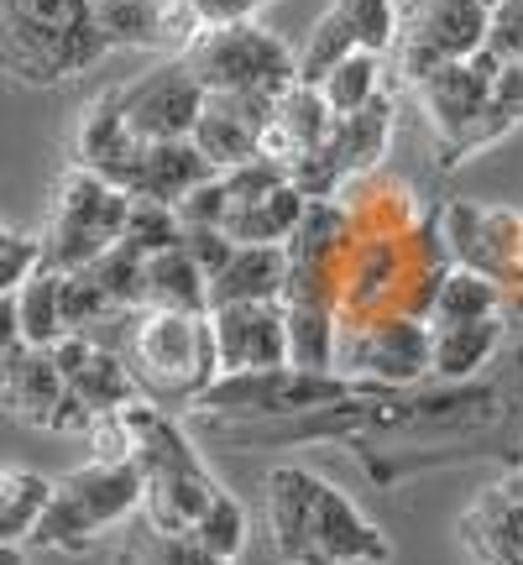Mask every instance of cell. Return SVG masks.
Instances as JSON below:
<instances>
[{"mask_svg":"<svg viewBox=\"0 0 523 565\" xmlns=\"http://www.w3.org/2000/svg\"><path fill=\"white\" fill-rule=\"evenodd\" d=\"M47 487L38 471H17V466H0V540L21 545L32 524H38L42 503H47Z\"/></svg>","mask_w":523,"mask_h":565,"instance_id":"obj_26","label":"cell"},{"mask_svg":"<svg viewBox=\"0 0 523 565\" xmlns=\"http://www.w3.org/2000/svg\"><path fill=\"white\" fill-rule=\"evenodd\" d=\"M314 471L303 466H278L267 477V529H273V545L288 565H314L309 555V503H314Z\"/></svg>","mask_w":523,"mask_h":565,"instance_id":"obj_16","label":"cell"},{"mask_svg":"<svg viewBox=\"0 0 523 565\" xmlns=\"http://www.w3.org/2000/svg\"><path fill=\"white\" fill-rule=\"evenodd\" d=\"M183 252H189V263L204 273V282L215 278L225 263H231V252H236V242L225 236V231H210V225H200V231H183Z\"/></svg>","mask_w":523,"mask_h":565,"instance_id":"obj_36","label":"cell"},{"mask_svg":"<svg viewBox=\"0 0 523 565\" xmlns=\"http://www.w3.org/2000/svg\"><path fill=\"white\" fill-rule=\"evenodd\" d=\"M0 565H26L21 545H11V540H0Z\"/></svg>","mask_w":523,"mask_h":565,"instance_id":"obj_39","label":"cell"},{"mask_svg":"<svg viewBox=\"0 0 523 565\" xmlns=\"http://www.w3.org/2000/svg\"><path fill=\"white\" fill-rule=\"evenodd\" d=\"M141 508V471L137 461H89L47 487L38 524L26 545L38 550H84L95 534L126 524Z\"/></svg>","mask_w":523,"mask_h":565,"instance_id":"obj_2","label":"cell"},{"mask_svg":"<svg viewBox=\"0 0 523 565\" xmlns=\"http://www.w3.org/2000/svg\"><path fill=\"white\" fill-rule=\"evenodd\" d=\"M487 53H498L503 63L523 58V0H498L492 21H487Z\"/></svg>","mask_w":523,"mask_h":565,"instance_id":"obj_35","label":"cell"},{"mask_svg":"<svg viewBox=\"0 0 523 565\" xmlns=\"http://www.w3.org/2000/svg\"><path fill=\"white\" fill-rule=\"evenodd\" d=\"M183 242V225L168 204H152V200H131L126 204V225H121V246L152 257V252H168V246Z\"/></svg>","mask_w":523,"mask_h":565,"instance_id":"obj_32","label":"cell"},{"mask_svg":"<svg viewBox=\"0 0 523 565\" xmlns=\"http://www.w3.org/2000/svg\"><path fill=\"white\" fill-rule=\"evenodd\" d=\"M131 356L137 372L162 393H183L200 398L215 383V341H210V315H173V309H152L147 320L131 330Z\"/></svg>","mask_w":523,"mask_h":565,"instance_id":"obj_7","label":"cell"},{"mask_svg":"<svg viewBox=\"0 0 523 565\" xmlns=\"http://www.w3.org/2000/svg\"><path fill=\"white\" fill-rule=\"evenodd\" d=\"M141 282H147V303L152 309H173V315H210V299H204V273L189 263L183 246H168V252H152L141 263Z\"/></svg>","mask_w":523,"mask_h":565,"instance_id":"obj_20","label":"cell"},{"mask_svg":"<svg viewBox=\"0 0 523 565\" xmlns=\"http://www.w3.org/2000/svg\"><path fill=\"white\" fill-rule=\"evenodd\" d=\"M126 204L131 200L121 189H110L84 168H68V179L58 183V200H53V215H47V236L38 242V267H53V273L89 267L100 252L121 242Z\"/></svg>","mask_w":523,"mask_h":565,"instance_id":"obj_5","label":"cell"},{"mask_svg":"<svg viewBox=\"0 0 523 565\" xmlns=\"http://www.w3.org/2000/svg\"><path fill=\"white\" fill-rule=\"evenodd\" d=\"M204 89L189 74V63L173 58L152 68L147 79L121 89V126L131 141H183L200 121Z\"/></svg>","mask_w":523,"mask_h":565,"instance_id":"obj_9","label":"cell"},{"mask_svg":"<svg viewBox=\"0 0 523 565\" xmlns=\"http://www.w3.org/2000/svg\"><path fill=\"white\" fill-rule=\"evenodd\" d=\"M189 141H194V152H200L215 173H231V168H242V162L257 158V126H246L242 116L225 110L215 95H204L200 121H194Z\"/></svg>","mask_w":523,"mask_h":565,"instance_id":"obj_19","label":"cell"},{"mask_svg":"<svg viewBox=\"0 0 523 565\" xmlns=\"http://www.w3.org/2000/svg\"><path fill=\"white\" fill-rule=\"evenodd\" d=\"M6 242H11V231H6V225H0V246H6Z\"/></svg>","mask_w":523,"mask_h":565,"instance_id":"obj_40","label":"cell"},{"mask_svg":"<svg viewBox=\"0 0 523 565\" xmlns=\"http://www.w3.org/2000/svg\"><path fill=\"white\" fill-rule=\"evenodd\" d=\"M429 362V335L419 324H383L372 341H366V372L377 377H393V383H408L414 372H424Z\"/></svg>","mask_w":523,"mask_h":565,"instance_id":"obj_24","label":"cell"},{"mask_svg":"<svg viewBox=\"0 0 523 565\" xmlns=\"http://www.w3.org/2000/svg\"><path fill=\"white\" fill-rule=\"evenodd\" d=\"M105 47L89 0H0V68L21 84H63Z\"/></svg>","mask_w":523,"mask_h":565,"instance_id":"obj_1","label":"cell"},{"mask_svg":"<svg viewBox=\"0 0 523 565\" xmlns=\"http://www.w3.org/2000/svg\"><path fill=\"white\" fill-rule=\"evenodd\" d=\"M461 534L477 565H523V477L487 487L477 508L466 513Z\"/></svg>","mask_w":523,"mask_h":565,"instance_id":"obj_14","label":"cell"},{"mask_svg":"<svg viewBox=\"0 0 523 565\" xmlns=\"http://www.w3.org/2000/svg\"><path fill=\"white\" fill-rule=\"evenodd\" d=\"M492 303H498V288L482 278H445L435 288V309H440V324H466V320H492Z\"/></svg>","mask_w":523,"mask_h":565,"instance_id":"obj_34","label":"cell"},{"mask_svg":"<svg viewBox=\"0 0 523 565\" xmlns=\"http://www.w3.org/2000/svg\"><path fill=\"white\" fill-rule=\"evenodd\" d=\"M314 89H320V100H324L330 116H351V110H362L366 100H377V95H383V58L356 47V53H345V58L335 63Z\"/></svg>","mask_w":523,"mask_h":565,"instance_id":"obj_22","label":"cell"},{"mask_svg":"<svg viewBox=\"0 0 523 565\" xmlns=\"http://www.w3.org/2000/svg\"><path fill=\"white\" fill-rule=\"evenodd\" d=\"M105 47H141V53H183L200 38V17L189 0H89Z\"/></svg>","mask_w":523,"mask_h":565,"instance_id":"obj_10","label":"cell"},{"mask_svg":"<svg viewBox=\"0 0 523 565\" xmlns=\"http://www.w3.org/2000/svg\"><path fill=\"white\" fill-rule=\"evenodd\" d=\"M63 393H68V383L58 377V366H53V356L42 345H11L0 356V404L11 408L21 424L53 429Z\"/></svg>","mask_w":523,"mask_h":565,"instance_id":"obj_13","label":"cell"},{"mask_svg":"<svg viewBox=\"0 0 523 565\" xmlns=\"http://www.w3.org/2000/svg\"><path fill=\"white\" fill-rule=\"evenodd\" d=\"M335 17L345 21V32L356 38L362 53H393V42H398V11L403 0H335L330 6Z\"/></svg>","mask_w":523,"mask_h":565,"instance_id":"obj_28","label":"cell"},{"mask_svg":"<svg viewBox=\"0 0 523 565\" xmlns=\"http://www.w3.org/2000/svg\"><path fill=\"white\" fill-rule=\"evenodd\" d=\"M189 540L204 550V555H215V561H236L246 545V513L242 503L231 498V492H215L210 508L200 513V524L189 529Z\"/></svg>","mask_w":523,"mask_h":565,"instance_id":"obj_29","label":"cell"},{"mask_svg":"<svg viewBox=\"0 0 523 565\" xmlns=\"http://www.w3.org/2000/svg\"><path fill=\"white\" fill-rule=\"evenodd\" d=\"M38 267V242H26V236H11V242L0 246V299L6 294H17L21 278Z\"/></svg>","mask_w":523,"mask_h":565,"instance_id":"obj_37","label":"cell"},{"mask_svg":"<svg viewBox=\"0 0 523 565\" xmlns=\"http://www.w3.org/2000/svg\"><path fill=\"white\" fill-rule=\"evenodd\" d=\"M356 387L330 377V372H303V366H262V372H225L194 398V408H221V414H257V419H293L309 408L341 404Z\"/></svg>","mask_w":523,"mask_h":565,"instance_id":"obj_8","label":"cell"},{"mask_svg":"<svg viewBox=\"0 0 523 565\" xmlns=\"http://www.w3.org/2000/svg\"><path fill=\"white\" fill-rule=\"evenodd\" d=\"M288 288V252L282 246H236L231 263L204 282L210 309L221 303H273Z\"/></svg>","mask_w":523,"mask_h":565,"instance_id":"obj_15","label":"cell"},{"mask_svg":"<svg viewBox=\"0 0 523 565\" xmlns=\"http://www.w3.org/2000/svg\"><path fill=\"white\" fill-rule=\"evenodd\" d=\"M68 393L79 398L89 414H110V408H126L131 404V372H126L121 356H110V351H89V362L68 377Z\"/></svg>","mask_w":523,"mask_h":565,"instance_id":"obj_25","label":"cell"},{"mask_svg":"<svg viewBox=\"0 0 523 565\" xmlns=\"http://www.w3.org/2000/svg\"><path fill=\"white\" fill-rule=\"evenodd\" d=\"M492 351H498V320L435 324V335H429V366L445 377H471Z\"/></svg>","mask_w":523,"mask_h":565,"instance_id":"obj_21","label":"cell"},{"mask_svg":"<svg viewBox=\"0 0 523 565\" xmlns=\"http://www.w3.org/2000/svg\"><path fill=\"white\" fill-rule=\"evenodd\" d=\"M121 565H236V561H215L189 534H158V529L147 524L137 534H126Z\"/></svg>","mask_w":523,"mask_h":565,"instance_id":"obj_31","label":"cell"},{"mask_svg":"<svg viewBox=\"0 0 523 565\" xmlns=\"http://www.w3.org/2000/svg\"><path fill=\"white\" fill-rule=\"evenodd\" d=\"M210 341L221 372H262L288 366V320L273 303H221L210 309Z\"/></svg>","mask_w":523,"mask_h":565,"instance_id":"obj_11","label":"cell"},{"mask_svg":"<svg viewBox=\"0 0 523 565\" xmlns=\"http://www.w3.org/2000/svg\"><path fill=\"white\" fill-rule=\"evenodd\" d=\"M309 555H314V565H387L393 545H387L383 529H372L356 513V503L341 487H330L320 477L314 503H309Z\"/></svg>","mask_w":523,"mask_h":565,"instance_id":"obj_12","label":"cell"},{"mask_svg":"<svg viewBox=\"0 0 523 565\" xmlns=\"http://www.w3.org/2000/svg\"><path fill=\"white\" fill-rule=\"evenodd\" d=\"M498 68H503V58L487 53V47H477L471 58L445 63V68H435L429 79L414 84L424 95V105H429L435 131H440V152H445L440 162H461L466 152L487 147L492 137H503L508 126H513V116H503L498 100H492Z\"/></svg>","mask_w":523,"mask_h":565,"instance_id":"obj_4","label":"cell"},{"mask_svg":"<svg viewBox=\"0 0 523 565\" xmlns=\"http://www.w3.org/2000/svg\"><path fill=\"white\" fill-rule=\"evenodd\" d=\"M17 324H21V345H47L68 335L58 320V273L53 267H32L17 288Z\"/></svg>","mask_w":523,"mask_h":565,"instance_id":"obj_23","label":"cell"},{"mask_svg":"<svg viewBox=\"0 0 523 565\" xmlns=\"http://www.w3.org/2000/svg\"><path fill=\"white\" fill-rule=\"evenodd\" d=\"M204 95H267L282 100L293 89V47L257 21L200 26V38L179 53Z\"/></svg>","mask_w":523,"mask_h":565,"instance_id":"obj_3","label":"cell"},{"mask_svg":"<svg viewBox=\"0 0 523 565\" xmlns=\"http://www.w3.org/2000/svg\"><path fill=\"white\" fill-rule=\"evenodd\" d=\"M141 252H131V246H110V252H100L95 263L84 267L89 278H95V288L105 294V303L110 309H126V303H147V282H141Z\"/></svg>","mask_w":523,"mask_h":565,"instance_id":"obj_30","label":"cell"},{"mask_svg":"<svg viewBox=\"0 0 523 565\" xmlns=\"http://www.w3.org/2000/svg\"><path fill=\"white\" fill-rule=\"evenodd\" d=\"M519 63H523V58H519Z\"/></svg>","mask_w":523,"mask_h":565,"instance_id":"obj_41","label":"cell"},{"mask_svg":"<svg viewBox=\"0 0 523 565\" xmlns=\"http://www.w3.org/2000/svg\"><path fill=\"white\" fill-rule=\"evenodd\" d=\"M345 53H356V38L345 32V21L335 17V11H324V17L314 21V32L303 38V47L293 53V84H309V89H314Z\"/></svg>","mask_w":523,"mask_h":565,"instance_id":"obj_27","label":"cell"},{"mask_svg":"<svg viewBox=\"0 0 523 565\" xmlns=\"http://www.w3.org/2000/svg\"><path fill=\"white\" fill-rule=\"evenodd\" d=\"M299 225H303V194L282 179L278 189H267L262 200L231 210V215L221 221V231L236 246H282Z\"/></svg>","mask_w":523,"mask_h":565,"instance_id":"obj_17","label":"cell"},{"mask_svg":"<svg viewBox=\"0 0 523 565\" xmlns=\"http://www.w3.org/2000/svg\"><path fill=\"white\" fill-rule=\"evenodd\" d=\"M278 121L293 131V141H299V158H303V152L324 147V137H330L335 116L324 110L320 89H309V84H293V89H288V95L278 100Z\"/></svg>","mask_w":523,"mask_h":565,"instance_id":"obj_33","label":"cell"},{"mask_svg":"<svg viewBox=\"0 0 523 565\" xmlns=\"http://www.w3.org/2000/svg\"><path fill=\"white\" fill-rule=\"evenodd\" d=\"M498 0H408L398 11V68L408 84L429 79L445 63L487 47V21Z\"/></svg>","mask_w":523,"mask_h":565,"instance_id":"obj_6","label":"cell"},{"mask_svg":"<svg viewBox=\"0 0 523 565\" xmlns=\"http://www.w3.org/2000/svg\"><path fill=\"white\" fill-rule=\"evenodd\" d=\"M387 137H393V95H377L366 100L362 110L351 116H335L330 137H324V152L341 162V173H356V168H372V162L387 152Z\"/></svg>","mask_w":523,"mask_h":565,"instance_id":"obj_18","label":"cell"},{"mask_svg":"<svg viewBox=\"0 0 523 565\" xmlns=\"http://www.w3.org/2000/svg\"><path fill=\"white\" fill-rule=\"evenodd\" d=\"M11 345H21V324H17V294H6V299H0V356H6Z\"/></svg>","mask_w":523,"mask_h":565,"instance_id":"obj_38","label":"cell"}]
</instances>
